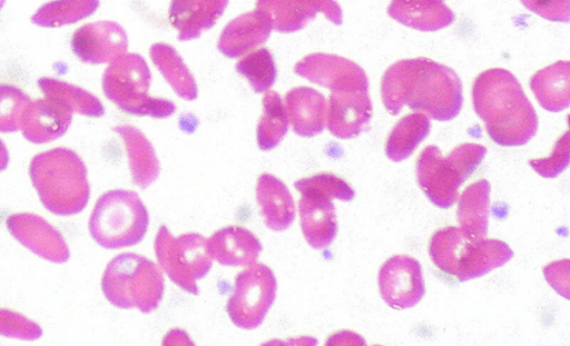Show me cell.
<instances>
[{
    "label": "cell",
    "instance_id": "obj_29",
    "mask_svg": "<svg viewBox=\"0 0 570 346\" xmlns=\"http://www.w3.org/2000/svg\"><path fill=\"white\" fill-rule=\"evenodd\" d=\"M430 130V118L423 112H413L402 118L389 135L387 158L395 164L411 158L416 148L428 139Z\"/></svg>",
    "mask_w": 570,
    "mask_h": 346
},
{
    "label": "cell",
    "instance_id": "obj_26",
    "mask_svg": "<svg viewBox=\"0 0 570 346\" xmlns=\"http://www.w3.org/2000/svg\"><path fill=\"white\" fill-rule=\"evenodd\" d=\"M533 95L544 110L561 112L570 106V62L560 61L539 70L530 82Z\"/></svg>",
    "mask_w": 570,
    "mask_h": 346
},
{
    "label": "cell",
    "instance_id": "obj_1",
    "mask_svg": "<svg viewBox=\"0 0 570 346\" xmlns=\"http://www.w3.org/2000/svg\"><path fill=\"white\" fill-rule=\"evenodd\" d=\"M383 105L392 116L402 107L440 122L452 121L463 110V82L452 68L428 58L402 59L383 75Z\"/></svg>",
    "mask_w": 570,
    "mask_h": 346
},
{
    "label": "cell",
    "instance_id": "obj_18",
    "mask_svg": "<svg viewBox=\"0 0 570 346\" xmlns=\"http://www.w3.org/2000/svg\"><path fill=\"white\" fill-rule=\"evenodd\" d=\"M273 32V23L261 10L234 18L222 31L218 49L227 58L245 57L266 43Z\"/></svg>",
    "mask_w": 570,
    "mask_h": 346
},
{
    "label": "cell",
    "instance_id": "obj_39",
    "mask_svg": "<svg viewBox=\"0 0 570 346\" xmlns=\"http://www.w3.org/2000/svg\"><path fill=\"white\" fill-rule=\"evenodd\" d=\"M569 265V260H562L556 261V264H551L544 268L546 279L566 298H570Z\"/></svg>",
    "mask_w": 570,
    "mask_h": 346
},
{
    "label": "cell",
    "instance_id": "obj_33",
    "mask_svg": "<svg viewBox=\"0 0 570 346\" xmlns=\"http://www.w3.org/2000/svg\"><path fill=\"white\" fill-rule=\"evenodd\" d=\"M237 71L245 77L255 92H268L277 81L278 70L272 51L259 49L252 51L238 61Z\"/></svg>",
    "mask_w": 570,
    "mask_h": 346
},
{
    "label": "cell",
    "instance_id": "obj_31",
    "mask_svg": "<svg viewBox=\"0 0 570 346\" xmlns=\"http://www.w3.org/2000/svg\"><path fill=\"white\" fill-rule=\"evenodd\" d=\"M99 6V0H51L36 11L32 22L41 28L73 26L94 16Z\"/></svg>",
    "mask_w": 570,
    "mask_h": 346
},
{
    "label": "cell",
    "instance_id": "obj_27",
    "mask_svg": "<svg viewBox=\"0 0 570 346\" xmlns=\"http://www.w3.org/2000/svg\"><path fill=\"white\" fill-rule=\"evenodd\" d=\"M491 185L488 180L473 182L461 195L458 218L466 235L485 237L489 233Z\"/></svg>",
    "mask_w": 570,
    "mask_h": 346
},
{
    "label": "cell",
    "instance_id": "obj_11",
    "mask_svg": "<svg viewBox=\"0 0 570 346\" xmlns=\"http://www.w3.org/2000/svg\"><path fill=\"white\" fill-rule=\"evenodd\" d=\"M380 290L389 307H415L425 295L422 265L412 256H393L381 267Z\"/></svg>",
    "mask_w": 570,
    "mask_h": 346
},
{
    "label": "cell",
    "instance_id": "obj_38",
    "mask_svg": "<svg viewBox=\"0 0 570 346\" xmlns=\"http://www.w3.org/2000/svg\"><path fill=\"white\" fill-rule=\"evenodd\" d=\"M527 10L544 20L568 23L570 21V0H520Z\"/></svg>",
    "mask_w": 570,
    "mask_h": 346
},
{
    "label": "cell",
    "instance_id": "obj_5",
    "mask_svg": "<svg viewBox=\"0 0 570 346\" xmlns=\"http://www.w3.org/2000/svg\"><path fill=\"white\" fill-rule=\"evenodd\" d=\"M488 148L464 142L443 157L436 146L425 147L416 164L420 188L432 205L448 210L459 200V190L482 165Z\"/></svg>",
    "mask_w": 570,
    "mask_h": 346
},
{
    "label": "cell",
    "instance_id": "obj_17",
    "mask_svg": "<svg viewBox=\"0 0 570 346\" xmlns=\"http://www.w3.org/2000/svg\"><path fill=\"white\" fill-rule=\"evenodd\" d=\"M302 194L298 202L305 240L312 248L324 249L337 237V211L333 199L315 189L296 188Z\"/></svg>",
    "mask_w": 570,
    "mask_h": 346
},
{
    "label": "cell",
    "instance_id": "obj_4",
    "mask_svg": "<svg viewBox=\"0 0 570 346\" xmlns=\"http://www.w3.org/2000/svg\"><path fill=\"white\" fill-rule=\"evenodd\" d=\"M429 250L432 264L460 283L488 276L514 256L507 243L473 237L453 226L438 230L431 238Z\"/></svg>",
    "mask_w": 570,
    "mask_h": 346
},
{
    "label": "cell",
    "instance_id": "obj_19",
    "mask_svg": "<svg viewBox=\"0 0 570 346\" xmlns=\"http://www.w3.org/2000/svg\"><path fill=\"white\" fill-rule=\"evenodd\" d=\"M73 111L62 101L56 99H38L23 119L21 132L33 145H47V142L61 139L68 132Z\"/></svg>",
    "mask_w": 570,
    "mask_h": 346
},
{
    "label": "cell",
    "instance_id": "obj_16",
    "mask_svg": "<svg viewBox=\"0 0 570 346\" xmlns=\"http://www.w3.org/2000/svg\"><path fill=\"white\" fill-rule=\"evenodd\" d=\"M8 228L16 240L40 258L52 264H65L69 260V247L63 236L39 215H11Z\"/></svg>",
    "mask_w": 570,
    "mask_h": 346
},
{
    "label": "cell",
    "instance_id": "obj_12",
    "mask_svg": "<svg viewBox=\"0 0 570 346\" xmlns=\"http://www.w3.org/2000/svg\"><path fill=\"white\" fill-rule=\"evenodd\" d=\"M256 9L268 16L274 31L279 33L302 31L320 13L334 26L344 21L337 0H257Z\"/></svg>",
    "mask_w": 570,
    "mask_h": 346
},
{
    "label": "cell",
    "instance_id": "obj_7",
    "mask_svg": "<svg viewBox=\"0 0 570 346\" xmlns=\"http://www.w3.org/2000/svg\"><path fill=\"white\" fill-rule=\"evenodd\" d=\"M153 76L139 53H125L110 63L101 79L108 100L119 110L137 117L169 118L177 111L173 101L149 97Z\"/></svg>",
    "mask_w": 570,
    "mask_h": 346
},
{
    "label": "cell",
    "instance_id": "obj_9",
    "mask_svg": "<svg viewBox=\"0 0 570 346\" xmlns=\"http://www.w3.org/2000/svg\"><path fill=\"white\" fill-rule=\"evenodd\" d=\"M155 253L174 284L191 295L200 294L197 280L206 277L213 267L206 237L195 233L174 237L166 226H161L156 236Z\"/></svg>",
    "mask_w": 570,
    "mask_h": 346
},
{
    "label": "cell",
    "instance_id": "obj_34",
    "mask_svg": "<svg viewBox=\"0 0 570 346\" xmlns=\"http://www.w3.org/2000/svg\"><path fill=\"white\" fill-rule=\"evenodd\" d=\"M32 100L22 89L0 83V134H14L21 130Z\"/></svg>",
    "mask_w": 570,
    "mask_h": 346
},
{
    "label": "cell",
    "instance_id": "obj_30",
    "mask_svg": "<svg viewBox=\"0 0 570 346\" xmlns=\"http://www.w3.org/2000/svg\"><path fill=\"white\" fill-rule=\"evenodd\" d=\"M40 91L46 98L62 101L77 115L88 118H100L105 116V106L94 93L86 91L73 83L65 82L51 77H43L38 81Z\"/></svg>",
    "mask_w": 570,
    "mask_h": 346
},
{
    "label": "cell",
    "instance_id": "obj_13",
    "mask_svg": "<svg viewBox=\"0 0 570 346\" xmlns=\"http://www.w3.org/2000/svg\"><path fill=\"white\" fill-rule=\"evenodd\" d=\"M125 29L114 21H99L78 28L71 38V50L81 62L105 65L116 61L128 51Z\"/></svg>",
    "mask_w": 570,
    "mask_h": 346
},
{
    "label": "cell",
    "instance_id": "obj_22",
    "mask_svg": "<svg viewBox=\"0 0 570 346\" xmlns=\"http://www.w3.org/2000/svg\"><path fill=\"white\" fill-rule=\"evenodd\" d=\"M387 14L394 21L420 32H436L455 21L452 9L441 0H392Z\"/></svg>",
    "mask_w": 570,
    "mask_h": 346
},
{
    "label": "cell",
    "instance_id": "obj_25",
    "mask_svg": "<svg viewBox=\"0 0 570 346\" xmlns=\"http://www.w3.org/2000/svg\"><path fill=\"white\" fill-rule=\"evenodd\" d=\"M125 142L128 154L131 177L137 187L146 189L156 181L160 172V164L151 141L141 130L130 125H119L114 128Z\"/></svg>",
    "mask_w": 570,
    "mask_h": 346
},
{
    "label": "cell",
    "instance_id": "obj_2",
    "mask_svg": "<svg viewBox=\"0 0 570 346\" xmlns=\"http://www.w3.org/2000/svg\"><path fill=\"white\" fill-rule=\"evenodd\" d=\"M472 98L473 109L495 145L521 147L537 136V111L512 71L501 68L483 71L473 82Z\"/></svg>",
    "mask_w": 570,
    "mask_h": 346
},
{
    "label": "cell",
    "instance_id": "obj_3",
    "mask_svg": "<svg viewBox=\"0 0 570 346\" xmlns=\"http://www.w3.org/2000/svg\"><path fill=\"white\" fill-rule=\"evenodd\" d=\"M29 175L48 211L68 217L87 207L91 196L88 171L73 149L56 148L36 155Z\"/></svg>",
    "mask_w": 570,
    "mask_h": 346
},
{
    "label": "cell",
    "instance_id": "obj_42",
    "mask_svg": "<svg viewBox=\"0 0 570 346\" xmlns=\"http://www.w3.org/2000/svg\"><path fill=\"white\" fill-rule=\"evenodd\" d=\"M441 2H445V0H441Z\"/></svg>",
    "mask_w": 570,
    "mask_h": 346
},
{
    "label": "cell",
    "instance_id": "obj_35",
    "mask_svg": "<svg viewBox=\"0 0 570 346\" xmlns=\"http://www.w3.org/2000/svg\"><path fill=\"white\" fill-rule=\"evenodd\" d=\"M294 187L311 188L330 196V198L337 199L341 201H351L355 199V190L341 177L334 175H316L308 178H303L297 182H294Z\"/></svg>",
    "mask_w": 570,
    "mask_h": 346
},
{
    "label": "cell",
    "instance_id": "obj_14",
    "mask_svg": "<svg viewBox=\"0 0 570 346\" xmlns=\"http://www.w3.org/2000/svg\"><path fill=\"white\" fill-rule=\"evenodd\" d=\"M294 73L332 89V92L346 88L370 89L368 77L362 67L333 53H311L294 67Z\"/></svg>",
    "mask_w": 570,
    "mask_h": 346
},
{
    "label": "cell",
    "instance_id": "obj_6",
    "mask_svg": "<svg viewBox=\"0 0 570 346\" xmlns=\"http://www.w3.org/2000/svg\"><path fill=\"white\" fill-rule=\"evenodd\" d=\"M101 289L117 308L155 312L165 295V277L153 260L124 254L110 261L101 279Z\"/></svg>",
    "mask_w": 570,
    "mask_h": 346
},
{
    "label": "cell",
    "instance_id": "obj_15",
    "mask_svg": "<svg viewBox=\"0 0 570 346\" xmlns=\"http://www.w3.org/2000/svg\"><path fill=\"white\" fill-rule=\"evenodd\" d=\"M372 111L368 89L333 91L328 100L326 127L337 139H356L368 128Z\"/></svg>",
    "mask_w": 570,
    "mask_h": 346
},
{
    "label": "cell",
    "instance_id": "obj_36",
    "mask_svg": "<svg viewBox=\"0 0 570 346\" xmlns=\"http://www.w3.org/2000/svg\"><path fill=\"white\" fill-rule=\"evenodd\" d=\"M569 162V132L563 134L561 139L556 142L553 152H551L549 158L530 160L532 169L544 178H556L560 176L562 171L568 169Z\"/></svg>",
    "mask_w": 570,
    "mask_h": 346
},
{
    "label": "cell",
    "instance_id": "obj_10",
    "mask_svg": "<svg viewBox=\"0 0 570 346\" xmlns=\"http://www.w3.org/2000/svg\"><path fill=\"white\" fill-rule=\"evenodd\" d=\"M277 296V278L266 265H252L239 273L236 290L227 303V314L234 325L244 330L259 327Z\"/></svg>",
    "mask_w": 570,
    "mask_h": 346
},
{
    "label": "cell",
    "instance_id": "obj_8",
    "mask_svg": "<svg viewBox=\"0 0 570 346\" xmlns=\"http://www.w3.org/2000/svg\"><path fill=\"white\" fill-rule=\"evenodd\" d=\"M149 217L140 196L130 190H110L96 202L89 231L106 249L134 247L146 237Z\"/></svg>",
    "mask_w": 570,
    "mask_h": 346
},
{
    "label": "cell",
    "instance_id": "obj_20",
    "mask_svg": "<svg viewBox=\"0 0 570 346\" xmlns=\"http://www.w3.org/2000/svg\"><path fill=\"white\" fill-rule=\"evenodd\" d=\"M229 0H171L169 20L178 39L189 41L215 27Z\"/></svg>",
    "mask_w": 570,
    "mask_h": 346
},
{
    "label": "cell",
    "instance_id": "obj_23",
    "mask_svg": "<svg viewBox=\"0 0 570 346\" xmlns=\"http://www.w3.org/2000/svg\"><path fill=\"white\" fill-rule=\"evenodd\" d=\"M208 249L219 265L237 267L255 265L263 247L248 229L227 226L214 233L208 240Z\"/></svg>",
    "mask_w": 570,
    "mask_h": 346
},
{
    "label": "cell",
    "instance_id": "obj_40",
    "mask_svg": "<svg viewBox=\"0 0 570 346\" xmlns=\"http://www.w3.org/2000/svg\"><path fill=\"white\" fill-rule=\"evenodd\" d=\"M9 151L8 147L4 146V142L0 140V171H3L6 167L9 165Z\"/></svg>",
    "mask_w": 570,
    "mask_h": 346
},
{
    "label": "cell",
    "instance_id": "obj_21",
    "mask_svg": "<svg viewBox=\"0 0 570 346\" xmlns=\"http://www.w3.org/2000/svg\"><path fill=\"white\" fill-rule=\"evenodd\" d=\"M327 99L316 89L298 87L286 95L287 117L299 137L321 135L327 125Z\"/></svg>",
    "mask_w": 570,
    "mask_h": 346
},
{
    "label": "cell",
    "instance_id": "obj_28",
    "mask_svg": "<svg viewBox=\"0 0 570 346\" xmlns=\"http://www.w3.org/2000/svg\"><path fill=\"white\" fill-rule=\"evenodd\" d=\"M155 67L158 68L161 76L170 83L173 91L184 100H195L199 91L194 75L179 57L177 50L166 43H158L149 50Z\"/></svg>",
    "mask_w": 570,
    "mask_h": 346
},
{
    "label": "cell",
    "instance_id": "obj_37",
    "mask_svg": "<svg viewBox=\"0 0 570 346\" xmlns=\"http://www.w3.org/2000/svg\"><path fill=\"white\" fill-rule=\"evenodd\" d=\"M0 334L4 337L36 342L41 337L40 326L29 320L27 316L0 309Z\"/></svg>",
    "mask_w": 570,
    "mask_h": 346
},
{
    "label": "cell",
    "instance_id": "obj_24",
    "mask_svg": "<svg viewBox=\"0 0 570 346\" xmlns=\"http://www.w3.org/2000/svg\"><path fill=\"white\" fill-rule=\"evenodd\" d=\"M256 198L268 229L285 231L291 228L296 219V205L291 190L279 178L262 175L257 180Z\"/></svg>",
    "mask_w": 570,
    "mask_h": 346
},
{
    "label": "cell",
    "instance_id": "obj_32",
    "mask_svg": "<svg viewBox=\"0 0 570 346\" xmlns=\"http://www.w3.org/2000/svg\"><path fill=\"white\" fill-rule=\"evenodd\" d=\"M289 129V117H287L284 99L278 92L268 91L263 99V115L257 125V146L262 151H272Z\"/></svg>",
    "mask_w": 570,
    "mask_h": 346
},
{
    "label": "cell",
    "instance_id": "obj_41",
    "mask_svg": "<svg viewBox=\"0 0 570 346\" xmlns=\"http://www.w3.org/2000/svg\"><path fill=\"white\" fill-rule=\"evenodd\" d=\"M6 0H0V11H2Z\"/></svg>",
    "mask_w": 570,
    "mask_h": 346
}]
</instances>
